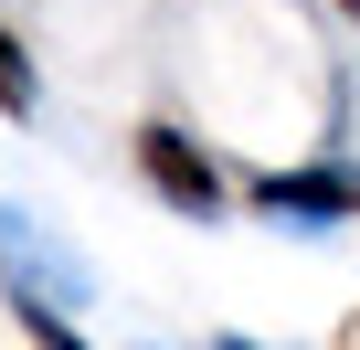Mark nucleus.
Returning <instances> with one entry per match:
<instances>
[{
  "instance_id": "3",
  "label": "nucleus",
  "mask_w": 360,
  "mask_h": 350,
  "mask_svg": "<svg viewBox=\"0 0 360 350\" xmlns=\"http://www.w3.org/2000/svg\"><path fill=\"white\" fill-rule=\"evenodd\" d=\"M255 213H276V223H360V159H297V170H265V181L244 192Z\"/></svg>"
},
{
  "instance_id": "2",
  "label": "nucleus",
  "mask_w": 360,
  "mask_h": 350,
  "mask_svg": "<svg viewBox=\"0 0 360 350\" xmlns=\"http://www.w3.org/2000/svg\"><path fill=\"white\" fill-rule=\"evenodd\" d=\"M138 181H148L180 223H212V213L233 202V192H223V170H212V149H202L191 127H169V117H148V127H138Z\"/></svg>"
},
{
  "instance_id": "5",
  "label": "nucleus",
  "mask_w": 360,
  "mask_h": 350,
  "mask_svg": "<svg viewBox=\"0 0 360 350\" xmlns=\"http://www.w3.org/2000/svg\"><path fill=\"white\" fill-rule=\"evenodd\" d=\"M339 11H349V22H360V0H339Z\"/></svg>"
},
{
  "instance_id": "1",
  "label": "nucleus",
  "mask_w": 360,
  "mask_h": 350,
  "mask_svg": "<svg viewBox=\"0 0 360 350\" xmlns=\"http://www.w3.org/2000/svg\"><path fill=\"white\" fill-rule=\"evenodd\" d=\"M0 297L22 308V329H32V339L75 350V339H85V308H96V265H85L43 213L0 202Z\"/></svg>"
},
{
  "instance_id": "4",
  "label": "nucleus",
  "mask_w": 360,
  "mask_h": 350,
  "mask_svg": "<svg viewBox=\"0 0 360 350\" xmlns=\"http://www.w3.org/2000/svg\"><path fill=\"white\" fill-rule=\"evenodd\" d=\"M32 106H43V75H32L22 32H0V117H32Z\"/></svg>"
}]
</instances>
